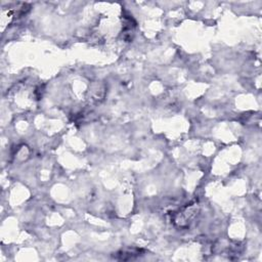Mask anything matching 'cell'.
Returning a JSON list of instances; mask_svg holds the SVG:
<instances>
[{"label": "cell", "instance_id": "cell-1", "mask_svg": "<svg viewBox=\"0 0 262 262\" xmlns=\"http://www.w3.org/2000/svg\"><path fill=\"white\" fill-rule=\"evenodd\" d=\"M200 206L198 203H190L173 212L171 220L178 228H187L198 216Z\"/></svg>", "mask_w": 262, "mask_h": 262}, {"label": "cell", "instance_id": "cell-2", "mask_svg": "<svg viewBox=\"0 0 262 262\" xmlns=\"http://www.w3.org/2000/svg\"><path fill=\"white\" fill-rule=\"evenodd\" d=\"M142 250H137L134 249L131 251H122L120 253H117L116 258L117 259H122V260H129V259H134V256H140Z\"/></svg>", "mask_w": 262, "mask_h": 262}]
</instances>
